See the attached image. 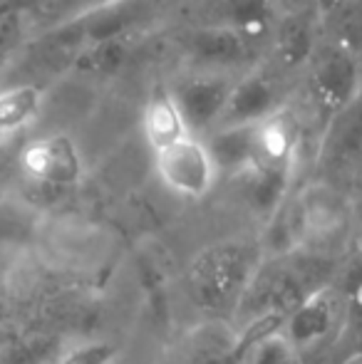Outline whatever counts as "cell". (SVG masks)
<instances>
[{
	"instance_id": "cell-19",
	"label": "cell",
	"mask_w": 362,
	"mask_h": 364,
	"mask_svg": "<svg viewBox=\"0 0 362 364\" xmlns=\"http://www.w3.org/2000/svg\"><path fill=\"white\" fill-rule=\"evenodd\" d=\"M28 3L10 5L0 13V68L15 60L38 35H35L33 20L28 13Z\"/></svg>"
},
{
	"instance_id": "cell-8",
	"label": "cell",
	"mask_w": 362,
	"mask_h": 364,
	"mask_svg": "<svg viewBox=\"0 0 362 364\" xmlns=\"http://www.w3.org/2000/svg\"><path fill=\"white\" fill-rule=\"evenodd\" d=\"M154 171L171 193L191 201L208 196L218 181V168L206 139L193 134L156 151Z\"/></svg>"
},
{
	"instance_id": "cell-7",
	"label": "cell",
	"mask_w": 362,
	"mask_h": 364,
	"mask_svg": "<svg viewBox=\"0 0 362 364\" xmlns=\"http://www.w3.org/2000/svg\"><path fill=\"white\" fill-rule=\"evenodd\" d=\"M285 107H290L288 92H285V75H280L266 60L263 65L236 77L216 129L261 124L278 112H283Z\"/></svg>"
},
{
	"instance_id": "cell-15",
	"label": "cell",
	"mask_w": 362,
	"mask_h": 364,
	"mask_svg": "<svg viewBox=\"0 0 362 364\" xmlns=\"http://www.w3.org/2000/svg\"><path fill=\"white\" fill-rule=\"evenodd\" d=\"M142 132H144V139L151 154L176 144L183 136L191 134L171 90H156L149 97L144 112H142Z\"/></svg>"
},
{
	"instance_id": "cell-13",
	"label": "cell",
	"mask_w": 362,
	"mask_h": 364,
	"mask_svg": "<svg viewBox=\"0 0 362 364\" xmlns=\"http://www.w3.org/2000/svg\"><path fill=\"white\" fill-rule=\"evenodd\" d=\"M280 18L275 0H216V8L198 25H221L271 48L273 28Z\"/></svg>"
},
{
	"instance_id": "cell-3",
	"label": "cell",
	"mask_w": 362,
	"mask_h": 364,
	"mask_svg": "<svg viewBox=\"0 0 362 364\" xmlns=\"http://www.w3.org/2000/svg\"><path fill=\"white\" fill-rule=\"evenodd\" d=\"M295 211L300 223V250L338 258L358 233V208L353 196L328 181L313 178L295 188Z\"/></svg>"
},
{
	"instance_id": "cell-5",
	"label": "cell",
	"mask_w": 362,
	"mask_h": 364,
	"mask_svg": "<svg viewBox=\"0 0 362 364\" xmlns=\"http://www.w3.org/2000/svg\"><path fill=\"white\" fill-rule=\"evenodd\" d=\"M362 168V95L325 122L315 146V178L350 193Z\"/></svg>"
},
{
	"instance_id": "cell-23",
	"label": "cell",
	"mask_w": 362,
	"mask_h": 364,
	"mask_svg": "<svg viewBox=\"0 0 362 364\" xmlns=\"http://www.w3.org/2000/svg\"><path fill=\"white\" fill-rule=\"evenodd\" d=\"M345 0H315V8L320 10V15H323V20H328L333 13H338L340 5H343Z\"/></svg>"
},
{
	"instance_id": "cell-18",
	"label": "cell",
	"mask_w": 362,
	"mask_h": 364,
	"mask_svg": "<svg viewBox=\"0 0 362 364\" xmlns=\"http://www.w3.org/2000/svg\"><path fill=\"white\" fill-rule=\"evenodd\" d=\"M129 55H132V35L102 40V43L85 48L73 60V70H78L85 77L107 80V77H115L117 73L124 70V65L129 63Z\"/></svg>"
},
{
	"instance_id": "cell-11",
	"label": "cell",
	"mask_w": 362,
	"mask_h": 364,
	"mask_svg": "<svg viewBox=\"0 0 362 364\" xmlns=\"http://www.w3.org/2000/svg\"><path fill=\"white\" fill-rule=\"evenodd\" d=\"M325 38V20L315 8L283 13L278 18L268 48V63L280 75H303Z\"/></svg>"
},
{
	"instance_id": "cell-4",
	"label": "cell",
	"mask_w": 362,
	"mask_h": 364,
	"mask_svg": "<svg viewBox=\"0 0 362 364\" xmlns=\"http://www.w3.org/2000/svg\"><path fill=\"white\" fill-rule=\"evenodd\" d=\"M303 90L323 129L330 117L362 95V68L355 50L325 33L318 53L303 73Z\"/></svg>"
},
{
	"instance_id": "cell-9",
	"label": "cell",
	"mask_w": 362,
	"mask_h": 364,
	"mask_svg": "<svg viewBox=\"0 0 362 364\" xmlns=\"http://www.w3.org/2000/svg\"><path fill=\"white\" fill-rule=\"evenodd\" d=\"M18 166L25 178L48 188H73L82 181L85 161L68 134H45L20 149Z\"/></svg>"
},
{
	"instance_id": "cell-2",
	"label": "cell",
	"mask_w": 362,
	"mask_h": 364,
	"mask_svg": "<svg viewBox=\"0 0 362 364\" xmlns=\"http://www.w3.org/2000/svg\"><path fill=\"white\" fill-rule=\"evenodd\" d=\"M348 332V300L338 280L305 297L288 317L283 335L305 364H338Z\"/></svg>"
},
{
	"instance_id": "cell-22",
	"label": "cell",
	"mask_w": 362,
	"mask_h": 364,
	"mask_svg": "<svg viewBox=\"0 0 362 364\" xmlns=\"http://www.w3.org/2000/svg\"><path fill=\"white\" fill-rule=\"evenodd\" d=\"M278 3V10H280V15L283 13H298V10H310V8H315V0H275ZM318 10V8H315ZM320 13V10H318Z\"/></svg>"
},
{
	"instance_id": "cell-20",
	"label": "cell",
	"mask_w": 362,
	"mask_h": 364,
	"mask_svg": "<svg viewBox=\"0 0 362 364\" xmlns=\"http://www.w3.org/2000/svg\"><path fill=\"white\" fill-rule=\"evenodd\" d=\"M241 352L246 364H305L298 350L285 340L283 330L243 347Z\"/></svg>"
},
{
	"instance_id": "cell-24",
	"label": "cell",
	"mask_w": 362,
	"mask_h": 364,
	"mask_svg": "<svg viewBox=\"0 0 362 364\" xmlns=\"http://www.w3.org/2000/svg\"><path fill=\"white\" fill-rule=\"evenodd\" d=\"M355 243H358V255L362 258V216L358 220V233H355Z\"/></svg>"
},
{
	"instance_id": "cell-10",
	"label": "cell",
	"mask_w": 362,
	"mask_h": 364,
	"mask_svg": "<svg viewBox=\"0 0 362 364\" xmlns=\"http://www.w3.org/2000/svg\"><path fill=\"white\" fill-rule=\"evenodd\" d=\"M236 75H221V73H201L191 70L186 77L176 82L171 90L176 105H179L186 127L193 136L206 139L218 127L226 109L228 95L233 90Z\"/></svg>"
},
{
	"instance_id": "cell-17",
	"label": "cell",
	"mask_w": 362,
	"mask_h": 364,
	"mask_svg": "<svg viewBox=\"0 0 362 364\" xmlns=\"http://www.w3.org/2000/svg\"><path fill=\"white\" fill-rule=\"evenodd\" d=\"M43 107V92L33 82H20L0 90V136L25 129Z\"/></svg>"
},
{
	"instance_id": "cell-26",
	"label": "cell",
	"mask_w": 362,
	"mask_h": 364,
	"mask_svg": "<svg viewBox=\"0 0 362 364\" xmlns=\"http://www.w3.org/2000/svg\"><path fill=\"white\" fill-rule=\"evenodd\" d=\"M355 55H358V60H360V68H362V40H360V45L355 48Z\"/></svg>"
},
{
	"instance_id": "cell-1",
	"label": "cell",
	"mask_w": 362,
	"mask_h": 364,
	"mask_svg": "<svg viewBox=\"0 0 362 364\" xmlns=\"http://www.w3.org/2000/svg\"><path fill=\"white\" fill-rule=\"evenodd\" d=\"M263 258L258 238H226L203 245L188 260L183 275L188 300L206 320L233 325Z\"/></svg>"
},
{
	"instance_id": "cell-6",
	"label": "cell",
	"mask_w": 362,
	"mask_h": 364,
	"mask_svg": "<svg viewBox=\"0 0 362 364\" xmlns=\"http://www.w3.org/2000/svg\"><path fill=\"white\" fill-rule=\"evenodd\" d=\"M183 53L193 70L243 75L268 60V45L221 25H196L183 38Z\"/></svg>"
},
{
	"instance_id": "cell-14",
	"label": "cell",
	"mask_w": 362,
	"mask_h": 364,
	"mask_svg": "<svg viewBox=\"0 0 362 364\" xmlns=\"http://www.w3.org/2000/svg\"><path fill=\"white\" fill-rule=\"evenodd\" d=\"M218 176L241 178L258 166V136L253 127H221L206 136Z\"/></svg>"
},
{
	"instance_id": "cell-21",
	"label": "cell",
	"mask_w": 362,
	"mask_h": 364,
	"mask_svg": "<svg viewBox=\"0 0 362 364\" xmlns=\"http://www.w3.org/2000/svg\"><path fill=\"white\" fill-rule=\"evenodd\" d=\"M122 347L112 340H85L58 355L55 364H117Z\"/></svg>"
},
{
	"instance_id": "cell-16",
	"label": "cell",
	"mask_w": 362,
	"mask_h": 364,
	"mask_svg": "<svg viewBox=\"0 0 362 364\" xmlns=\"http://www.w3.org/2000/svg\"><path fill=\"white\" fill-rule=\"evenodd\" d=\"M110 3L115 0H30L28 13L35 35H45L70 23H78Z\"/></svg>"
},
{
	"instance_id": "cell-12",
	"label": "cell",
	"mask_w": 362,
	"mask_h": 364,
	"mask_svg": "<svg viewBox=\"0 0 362 364\" xmlns=\"http://www.w3.org/2000/svg\"><path fill=\"white\" fill-rule=\"evenodd\" d=\"M171 364H246V360L231 322L203 320L181 340Z\"/></svg>"
},
{
	"instance_id": "cell-25",
	"label": "cell",
	"mask_w": 362,
	"mask_h": 364,
	"mask_svg": "<svg viewBox=\"0 0 362 364\" xmlns=\"http://www.w3.org/2000/svg\"><path fill=\"white\" fill-rule=\"evenodd\" d=\"M338 364H362V355L348 357V360H343V362H338Z\"/></svg>"
}]
</instances>
